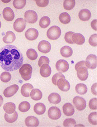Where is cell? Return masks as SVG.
Masks as SVG:
<instances>
[{
	"mask_svg": "<svg viewBox=\"0 0 97 127\" xmlns=\"http://www.w3.org/2000/svg\"><path fill=\"white\" fill-rule=\"evenodd\" d=\"M89 106V108L93 110H97V98H93L90 100Z\"/></svg>",
	"mask_w": 97,
	"mask_h": 127,
	"instance_id": "cell-43",
	"label": "cell"
},
{
	"mask_svg": "<svg viewBox=\"0 0 97 127\" xmlns=\"http://www.w3.org/2000/svg\"><path fill=\"white\" fill-rule=\"evenodd\" d=\"M39 32L36 29L31 28L28 29L25 33L26 38L29 41H34L38 37Z\"/></svg>",
	"mask_w": 97,
	"mask_h": 127,
	"instance_id": "cell-12",
	"label": "cell"
},
{
	"mask_svg": "<svg viewBox=\"0 0 97 127\" xmlns=\"http://www.w3.org/2000/svg\"><path fill=\"white\" fill-rule=\"evenodd\" d=\"M37 5L39 7H45L48 4L49 1L48 0H36Z\"/></svg>",
	"mask_w": 97,
	"mask_h": 127,
	"instance_id": "cell-44",
	"label": "cell"
},
{
	"mask_svg": "<svg viewBox=\"0 0 97 127\" xmlns=\"http://www.w3.org/2000/svg\"><path fill=\"white\" fill-rule=\"evenodd\" d=\"M75 90L77 93L80 95H85L88 91V88L85 84L80 83L76 85Z\"/></svg>",
	"mask_w": 97,
	"mask_h": 127,
	"instance_id": "cell-29",
	"label": "cell"
},
{
	"mask_svg": "<svg viewBox=\"0 0 97 127\" xmlns=\"http://www.w3.org/2000/svg\"><path fill=\"white\" fill-rule=\"evenodd\" d=\"M57 85L59 90L63 92H67L70 88L69 82L65 79L60 78L58 80Z\"/></svg>",
	"mask_w": 97,
	"mask_h": 127,
	"instance_id": "cell-14",
	"label": "cell"
},
{
	"mask_svg": "<svg viewBox=\"0 0 97 127\" xmlns=\"http://www.w3.org/2000/svg\"><path fill=\"white\" fill-rule=\"evenodd\" d=\"M63 111L66 116H71L74 114L75 110L74 107L71 104L67 103L63 106Z\"/></svg>",
	"mask_w": 97,
	"mask_h": 127,
	"instance_id": "cell-19",
	"label": "cell"
},
{
	"mask_svg": "<svg viewBox=\"0 0 97 127\" xmlns=\"http://www.w3.org/2000/svg\"><path fill=\"white\" fill-rule=\"evenodd\" d=\"M18 115L16 111L13 114H7L5 113L4 115V119L5 121L8 123H12L16 122L18 118Z\"/></svg>",
	"mask_w": 97,
	"mask_h": 127,
	"instance_id": "cell-28",
	"label": "cell"
},
{
	"mask_svg": "<svg viewBox=\"0 0 97 127\" xmlns=\"http://www.w3.org/2000/svg\"><path fill=\"white\" fill-rule=\"evenodd\" d=\"M33 89V87L30 83L24 84L22 86L21 89V93L23 96L28 97L30 96V93Z\"/></svg>",
	"mask_w": 97,
	"mask_h": 127,
	"instance_id": "cell-20",
	"label": "cell"
},
{
	"mask_svg": "<svg viewBox=\"0 0 97 127\" xmlns=\"http://www.w3.org/2000/svg\"><path fill=\"white\" fill-rule=\"evenodd\" d=\"M46 109V106L42 103H37L34 106V112L38 115H41L44 113Z\"/></svg>",
	"mask_w": 97,
	"mask_h": 127,
	"instance_id": "cell-23",
	"label": "cell"
},
{
	"mask_svg": "<svg viewBox=\"0 0 97 127\" xmlns=\"http://www.w3.org/2000/svg\"><path fill=\"white\" fill-rule=\"evenodd\" d=\"M89 42L92 46H97V34H93L90 37Z\"/></svg>",
	"mask_w": 97,
	"mask_h": 127,
	"instance_id": "cell-41",
	"label": "cell"
},
{
	"mask_svg": "<svg viewBox=\"0 0 97 127\" xmlns=\"http://www.w3.org/2000/svg\"><path fill=\"white\" fill-rule=\"evenodd\" d=\"M14 29L18 32H21L26 27V23L22 18H19L15 20L13 25Z\"/></svg>",
	"mask_w": 97,
	"mask_h": 127,
	"instance_id": "cell-9",
	"label": "cell"
},
{
	"mask_svg": "<svg viewBox=\"0 0 97 127\" xmlns=\"http://www.w3.org/2000/svg\"><path fill=\"white\" fill-rule=\"evenodd\" d=\"M59 21L64 24H67L71 22V16L69 14L66 12L62 13L59 16Z\"/></svg>",
	"mask_w": 97,
	"mask_h": 127,
	"instance_id": "cell-30",
	"label": "cell"
},
{
	"mask_svg": "<svg viewBox=\"0 0 97 127\" xmlns=\"http://www.w3.org/2000/svg\"><path fill=\"white\" fill-rule=\"evenodd\" d=\"M48 100L50 103L51 104H58L61 102V98L58 93H53L49 95Z\"/></svg>",
	"mask_w": 97,
	"mask_h": 127,
	"instance_id": "cell-24",
	"label": "cell"
},
{
	"mask_svg": "<svg viewBox=\"0 0 97 127\" xmlns=\"http://www.w3.org/2000/svg\"><path fill=\"white\" fill-rule=\"evenodd\" d=\"M61 33V31L59 27L52 26L47 31L46 35L49 39L55 40L58 39Z\"/></svg>",
	"mask_w": 97,
	"mask_h": 127,
	"instance_id": "cell-3",
	"label": "cell"
},
{
	"mask_svg": "<svg viewBox=\"0 0 97 127\" xmlns=\"http://www.w3.org/2000/svg\"><path fill=\"white\" fill-rule=\"evenodd\" d=\"M91 92L95 95H97V83H95L92 86Z\"/></svg>",
	"mask_w": 97,
	"mask_h": 127,
	"instance_id": "cell-45",
	"label": "cell"
},
{
	"mask_svg": "<svg viewBox=\"0 0 97 127\" xmlns=\"http://www.w3.org/2000/svg\"><path fill=\"white\" fill-rule=\"evenodd\" d=\"M26 3V1L25 0H15L13 2V5L15 8L18 9H23Z\"/></svg>",
	"mask_w": 97,
	"mask_h": 127,
	"instance_id": "cell-35",
	"label": "cell"
},
{
	"mask_svg": "<svg viewBox=\"0 0 97 127\" xmlns=\"http://www.w3.org/2000/svg\"><path fill=\"white\" fill-rule=\"evenodd\" d=\"M91 12L87 9L81 10L78 14L79 19L84 22H86L89 20L91 18Z\"/></svg>",
	"mask_w": 97,
	"mask_h": 127,
	"instance_id": "cell-16",
	"label": "cell"
},
{
	"mask_svg": "<svg viewBox=\"0 0 97 127\" xmlns=\"http://www.w3.org/2000/svg\"><path fill=\"white\" fill-rule=\"evenodd\" d=\"M15 34L13 32L9 31L7 32L6 35L3 38V40L4 43L8 44L13 42L16 39Z\"/></svg>",
	"mask_w": 97,
	"mask_h": 127,
	"instance_id": "cell-22",
	"label": "cell"
},
{
	"mask_svg": "<svg viewBox=\"0 0 97 127\" xmlns=\"http://www.w3.org/2000/svg\"><path fill=\"white\" fill-rule=\"evenodd\" d=\"M57 70L61 73H65L69 69L68 62L64 60H60L57 61L55 65Z\"/></svg>",
	"mask_w": 97,
	"mask_h": 127,
	"instance_id": "cell-10",
	"label": "cell"
},
{
	"mask_svg": "<svg viewBox=\"0 0 97 127\" xmlns=\"http://www.w3.org/2000/svg\"><path fill=\"white\" fill-rule=\"evenodd\" d=\"M77 75L78 78L81 81H86L88 77V68L85 65H81L77 68Z\"/></svg>",
	"mask_w": 97,
	"mask_h": 127,
	"instance_id": "cell-7",
	"label": "cell"
},
{
	"mask_svg": "<svg viewBox=\"0 0 97 127\" xmlns=\"http://www.w3.org/2000/svg\"><path fill=\"white\" fill-rule=\"evenodd\" d=\"M25 124L27 127H37L39 125V121L35 116H29L25 119Z\"/></svg>",
	"mask_w": 97,
	"mask_h": 127,
	"instance_id": "cell-17",
	"label": "cell"
},
{
	"mask_svg": "<svg viewBox=\"0 0 97 127\" xmlns=\"http://www.w3.org/2000/svg\"><path fill=\"white\" fill-rule=\"evenodd\" d=\"M3 109L6 113L13 114L15 111L16 105L14 103L9 102L4 105Z\"/></svg>",
	"mask_w": 97,
	"mask_h": 127,
	"instance_id": "cell-27",
	"label": "cell"
},
{
	"mask_svg": "<svg viewBox=\"0 0 97 127\" xmlns=\"http://www.w3.org/2000/svg\"><path fill=\"white\" fill-rule=\"evenodd\" d=\"M31 105L30 103L27 101H24L19 104V109L21 112L23 113L27 112L30 110Z\"/></svg>",
	"mask_w": 97,
	"mask_h": 127,
	"instance_id": "cell-33",
	"label": "cell"
},
{
	"mask_svg": "<svg viewBox=\"0 0 97 127\" xmlns=\"http://www.w3.org/2000/svg\"><path fill=\"white\" fill-rule=\"evenodd\" d=\"M50 63L49 59L48 57L45 56H42L40 57L38 61V65L39 67H41L44 64H49Z\"/></svg>",
	"mask_w": 97,
	"mask_h": 127,
	"instance_id": "cell-42",
	"label": "cell"
},
{
	"mask_svg": "<svg viewBox=\"0 0 97 127\" xmlns=\"http://www.w3.org/2000/svg\"><path fill=\"white\" fill-rule=\"evenodd\" d=\"M27 56L29 59L34 61L38 57V54L34 49H30L27 50L26 52Z\"/></svg>",
	"mask_w": 97,
	"mask_h": 127,
	"instance_id": "cell-34",
	"label": "cell"
},
{
	"mask_svg": "<svg viewBox=\"0 0 97 127\" xmlns=\"http://www.w3.org/2000/svg\"><path fill=\"white\" fill-rule=\"evenodd\" d=\"M0 78L3 82L7 83L11 80V75L10 73L8 72H3L1 74Z\"/></svg>",
	"mask_w": 97,
	"mask_h": 127,
	"instance_id": "cell-36",
	"label": "cell"
},
{
	"mask_svg": "<svg viewBox=\"0 0 97 127\" xmlns=\"http://www.w3.org/2000/svg\"><path fill=\"white\" fill-rule=\"evenodd\" d=\"M60 54L62 57L65 58L70 57L73 54V50L68 46L63 47L60 50Z\"/></svg>",
	"mask_w": 97,
	"mask_h": 127,
	"instance_id": "cell-25",
	"label": "cell"
},
{
	"mask_svg": "<svg viewBox=\"0 0 97 127\" xmlns=\"http://www.w3.org/2000/svg\"><path fill=\"white\" fill-rule=\"evenodd\" d=\"M88 120L90 123L93 125H97V112H92L88 117Z\"/></svg>",
	"mask_w": 97,
	"mask_h": 127,
	"instance_id": "cell-37",
	"label": "cell"
},
{
	"mask_svg": "<svg viewBox=\"0 0 97 127\" xmlns=\"http://www.w3.org/2000/svg\"><path fill=\"white\" fill-rule=\"evenodd\" d=\"M63 124L65 127H75L76 124V122L73 119H67L64 121Z\"/></svg>",
	"mask_w": 97,
	"mask_h": 127,
	"instance_id": "cell-40",
	"label": "cell"
},
{
	"mask_svg": "<svg viewBox=\"0 0 97 127\" xmlns=\"http://www.w3.org/2000/svg\"><path fill=\"white\" fill-rule=\"evenodd\" d=\"M40 72L43 77L47 78L50 76L51 73V68L48 64H44L41 66Z\"/></svg>",
	"mask_w": 97,
	"mask_h": 127,
	"instance_id": "cell-18",
	"label": "cell"
},
{
	"mask_svg": "<svg viewBox=\"0 0 97 127\" xmlns=\"http://www.w3.org/2000/svg\"><path fill=\"white\" fill-rule=\"evenodd\" d=\"M39 51L44 54H47L50 51L51 45L48 41L43 40L39 42L38 46Z\"/></svg>",
	"mask_w": 97,
	"mask_h": 127,
	"instance_id": "cell-11",
	"label": "cell"
},
{
	"mask_svg": "<svg viewBox=\"0 0 97 127\" xmlns=\"http://www.w3.org/2000/svg\"><path fill=\"white\" fill-rule=\"evenodd\" d=\"M32 67L29 64H23L19 69V73L22 78L25 81L30 80L32 74Z\"/></svg>",
	"mask_w": 97,
	"mask_h": 127,
	"instance_id": "cell-2",
	"label": "cell"
},
{
	"mask_svg": "<svg viewBox=\"0 0 97 127\" xmlns=\"http://www.w3.org/2000/svg\"><path fill=\"white\" fill-rule=\"evenodd\" d=\"M31 98L35 101L40 100L43 96L42 93L39 89H34L31 91L30 94Z\"/></svg>",
	"mask_w": 97,
	"mask_h": 127,
	"instance_id": "cell-26",
	"label": "cell"
},
{
	"mask_svg": "<svg viewBox=\"0 0 97 127\" xmlns=\"http://www.w3.org/2000/svg\"><path fill=\"white\" fill-rule=\"evenodd\" d=\"M87 68L94 69L97 67V56L94 55H90L86 57L85 62Z\"/></svg>",
	"mask_w": 97,
	"mask_h": 127,
	"instance_id": "cell-6",
	"label": "cell"
},
{
	"mask_svg": "<svg viewBox=\"0 0 97 127\" xmlns=\"http://www.w3.org/2000/svg\"><path fill=\"white\" fill-rule=\"evenodd\" d=\"M3 103V98L2 96L0 95V107L1 106Z\"/></svg>",
	"mask_w": 97,
	"mask_h": 127,
	"instance_id": "cell-47",
	"label": "cell"
},
{
	"mask_svg": "<svg viewBox=\"0 0 97 127\" xmlns=\"http://www.w3.org/2000/svg\"><path fill=\"white\" fill-rule=\"evenodd\" d=\"M60 78L65 79V77L61 73H58L54 75L52 78V82L53 84L57 86L58 80Z\"/></svg>",
	"mask_w": 97,
	"mask_h": 127,
	"instance_id": "cell-38",
	"label": "cell"
},
{
	"mask_svg": "<svg viewBox=\"0 0 97 127\" xmlns=\"http://www.w3.org/2000/svg\"><path fill=\"white\" fill-rule=\"evenodd\" d=\"M72 40L74 43L80 45L84 43L85 38L81 33H75L72 36Z\"/></svg>",
	"mask_w": 97,
	"mask_h": 127,
	"instance_id": "cell-21",
	"label": "cell"
},
{
	"mask_svg": "<svg viewBox=\"0 0 97 127\" xmlns=\"http://www.w3.org/2000/svg\"><path fill=\"white\" fill-rule=\"evenodd\" d=\"M23 57L15 46L6 45L0 49V66L3 69L11 72L19 69L23 64Z\"/></svg>",
	"mask_w": 97,
	"mask_h": 127,
	"instance_id": "cell-1",
	"label": "cell"
},
{
	"mask_svg": "<svg viewBox=\"0 0 97 127\" xmlns=\"http://www.w3.org/2000/svg\"><path fill=\"white\" fill-rule=\"evenodd\" d=\"M25 22L29 24H34L38 19V15L36 11L32 10L27 11L24 13Z\"/></svg>",
	"mask_w": 97,
	"mask_h": 127,
	"instance_id": "cell-5",
	"label": "cell"
},
{
	"mask_svg": "<svg viewBox=\"0 0 97 127\" xmlns=\"http://www.w3.org/2000/svg\"><path fill=\"white\" fill-rule=\"evenodd\" d=\"M50 20L47 16H43L40 20L39 25L42 28H47L50 24Z\"/></svg>",
	"mask_w": 97,
	"mask_h": 127,
	"instance_id": "cell-31",
	"label": "cell"
},
{
	"mask_svg": "<svg viewBox=\"0 0 97 127\" xmlns=\"http://www.w3.org/2000/svg\"><path fill=\"white\" fill-rule=\"evenodd\" d=\"M3 15L4 18L8 22L13 21L14 18V13L13 10L9 7H6L4 9Z\"/></svg>",
	"mask_w": 97,
	"mask_h": 127,
	"instance_id": "cell-15",
	"label": "cell"
},
{
	"mask_svg": "<svg viewBox=\"0 0 97 127\" xmlns=\"http://www.w3.org/2000/svg\"><path fill=\"white\" fill-rule=\"evenodd\" d=\"M1 22L0 21V28L1 27Z\"/></svg>",
	"mask_w": 97,
	"mask_h": 127,
	"instance_id": "cell-48",
	"label": "cell"
},
{
	"mask_svg": "<svg viewBox=\"0 0 97 127\" xmlns=\"http://www.w3.org/2000/svg\"><path fill=\"white\" fill-rule=\"evenodd\" d=\"M75 32H69L65 33V40L67 43L71 44H74L72 40V36Z\"/></svg>",
	"mask_w": 97,
	"mask_h": 127,
	"instance_id": "cell-39",
	"label": "cell"
},
{
	"mask_svg": "<svg viewBox=\"0 0 97 127\" xmlns=\"http://www.w3.org/2000/svg\"><path fill=\"white\" fill-rule=\"evenodd\" d=\"M48 114L49 118L53 120L58 119L61 116V110L59 108L55 106H53L50 108Z\"/></svg>",
	"mask_w": 97,
	"mask_h": 127,
	"instance_id": "cell-8",
	"label": "cell"
},
{
	"mask_svg": "<svg viewBox=\"0 0 97 127\" xmlns=\"http://www.w3.org/2000/svg\"><path fill=\"white\" fill-rule=\"evenodd\" d=\"M73 103L78 111H82L86 108V101L83 97L79 96H76L73 99Z\"/></svg>",
	"mask_w": 97,
	"mask_h": 127,
	"instance_id": "cell-4",
	"label": "cell"
},
{
	"mask_svg": "<svg viewBox=\"0 0 97 127\" xmlns=\"http://www.w3.org/2000/svg\"><path fill=\"white\" fill-rule=\"evenodd\" d=\"M19 89V87L16 84L11 85L6 88L4 91V95L6 97H11L17 93Z\"/></svg>",
	"mask_w": 97,
	"mask_h": 127,
	"instance_id": "cell-13",
	"label": "cell"
},
{
	"mask_svg": "<svg viewBox=\"0 0 97 127\" xmlns=\"http://www.w3.org/2000/svg\"><path fill=\"white\" fill-rule=\"evenodd\" d=\"M91 26L94 30L97 31V20H94L92 21L91 22Z\"/></svg>",
	"mask_w": 97,
	"mask_h": 127,
	"instance_id": "cell-46",
	"label": "cell"
},
{
	"mask_svg": "<svg viewBox=\"0 0 97 127\" xmlns=\"http://www.w3.org/2000/svg\"><path fill=\"white\" fill-rule=\"evenodd\" d=\"M75 4L74 0H66L63 2V7L66 10H71L74 8Z\"/></svg>",
	"mask_w": 97,
	"mask_h": 127,
	"instance_id": "cell-32",
	"label": "cell"
}]
</instances>
